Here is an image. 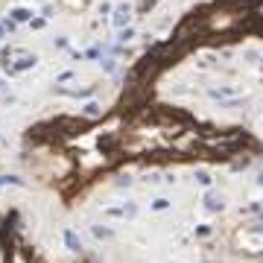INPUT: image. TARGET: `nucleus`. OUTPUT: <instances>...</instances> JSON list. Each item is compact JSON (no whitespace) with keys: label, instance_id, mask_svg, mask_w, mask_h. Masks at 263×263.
<instances>
[{"label":"nucleus","instance_id":"4","mask_svg":"<svg viewBox=\"0 0 263 263\" xmlns=\"http://www.w3.org/2000/svg\"><path fill=\"white\" fill-rule=\"evenodd\" d=\"M129 21H132V9L129 6H117L114 15H111V24L117 26V29H123V26H129Z\"/></svg>","mask_w":263,"mask_h":263},{"label":"nucleus","instance_id":"2","mask_svg":"<svg viewBox=\"0 0 263 263\" xmlns=\"http://www.w3.org/2000/svg\"><path fill=\"white\" fill-rule=\"evenodd\" d=\"M240 94H243L240 85H219V88H211V96H214V100H228V103L240 100Z\"/></svg>","mask_w":263,"mask_h":263},{"label":"nucleus","instance_id":"12","mask_svg":"<svg viewBox=\"0 0 263 263\" xmlns=\"http://www.w3.org/2000/svg\"><path fill=\"white\" fill-rule=\"evenodd\" d=\"M129 38H135V29H132V26H123V29H120V41H129Z\"/></svg>","mask_w":263,"mask_h":263},{"label":"nucleus","instance_id":"11","mask_svg":"<svg viewBox=\"0 0 263 263\" xmlns=\"http://www.w3.org/2000/svg\"><path fill=\"white\" fill-rule=\"evenodd\" d=\"M167 208H170V199H164V196H158L152 202V211H167Z\"/></svg>","mask_w":263,"mask_h":263},{"label":"nucleus","instance_id":"13","mask_svg":"<svg viewBox=\"0 0 263 263\" xmlns=\"http://www.w3.org/2000/svg\"><path fill=\"white\" fill-rule=\"evenodd\" d=\"M114 68H117V61H114V59H106V61H103V71H106V73H111Z\"/></svg>","mask_w":263,"mask_h":263},{"label":"nucleus","instance_id":"14","mask_svg":"<svg viewBox=\"0 0 263 263\" xmlns=\"http://www.w3.org/2000/svg\"><path fill=\"white\" fill-rule=\"evenodd\" d=\"M251 231H254V234H263V219H257V222L251 225Z\"/></svg>","mask_w":263,"mask_h":263},{"label":"nucleus","instance_id":"15","mask_svg":"<svg viewBox=\"0 0 263 263\" xmlns=\"http://www.w3.org/2000/svg\"><path fill=\"white\" fill-rule=\"evenodd\" d=\"M257 184H260V187H263V173H260V176H257Z\"/></svg>","mask_w":263,"mask_h":263},{"label":"nucleus","instance_id":"5","mask_svg":"<svg viewBox=\"0 0 263 263\" xmlns=\"http://www.w3.org/2000/svg\"><path fill=\"white\" fill-rule=\"evenodd\" d=\"M61 237H64V246H68L71 251H82V240H79V234H76V231L64 228V231H61Z\"/></svg>","mask_w":263,"mask_h":263},{"label":"nucleus","instance_id":"16","mask_svg":"<svg viewBox=\"0 0 263 263\" xmlns=\"http://www.w3.org/2000/svg\"><path fill=\"white\" fill-rule=\"evenodd\" d=\"M205 263H214V260H205Z\"/></svg>","mask_w":263,"mask_h":263},{"label":"nucleus","instance_id":"1","mask_svg":"<svg viewBox=\"0 0 263 263\" xmlns=\"http://www.w3.org/2000/svg\"><path fill=\"white\" fill-rule=\"evenodd\" d=\"M138 214V205L129 202V205H117V208H103V216L106 219H126V216H135Z\"/></svg>","mask_w":263,"mask_h":263},{"label":"nucleus","instance_id":"10","mask_svg":"<svg viewBox=\"0 0 263 263\" xmlns=\"http://www.w3.org/2000/svg\"><path fill=\"white\" fill-rule=\"evenodd\" d=\"M12 18H15V21H29L32 12H29V9H12Z\"/></svg>","mask_w":263,"mask_h":263},{"label":"nucleus","instance_id":"6","mask_svg":"<svg viewBox=\"0 0 263 263\" xmlns=\"http://www.w3.org/2000/svg\"><path fill=\"white\" fill-rule=\"evenodd\" d=\"M38 56H21V59L15 61L12 68H9V73H21V71H29V68H36Z\"/></svg>","mask_w":263,"mask_h":263},{"label":"nucleus","instance_id":"3","mask_svg":"<svg viewBox=\"0 0 263 263\" xmlns=\"http://www.w3.org/2000/svg\"><path fill=\"white\" fill-rule=\"evenodd\" d=\"M202 202H205V211H208V214H219V211H225V199H222V193L208 190Z\"/></svg>","mask_w":263,"mask_h":263},{"label":"nucleus","instance_id":"9","mask_svg":"<svg viewBox=\"0 0 263 263\" xmlns=\"http://www.w3.org/2000/svg\"><path fill=\"white\" fill-rule=\"evenodd\" d=\"M196 181H199V184H202V187H211V173H208V170H196Z\"/></svg>","mask_w":263,"mask_h":263},{"label":"nucleus","instance_id":"7","mask_svg":"<svg viewBox=\"0 0 263 263\" xmlns=\"http://www.w3.org/2000/svg\"><path fill=\"white\" fill-rule=\"evenodd\" d=\"M91 231H94L96 240H111V237H114V231H111V228H106V225H94Z\"/></svg>","mask_w":263,"mask_h":263},{"label":"nucleus","instance_id":"8","mask_svg":"<svg viewBox=\"0 0 263 263\" xmlns=\"http://www.w3.org/2000/svg\"><path fill=\"white\" fill-rule=\"evenodd\" d=\"M85 117H100V114H103V108H100V103H94V100H91V103H85Z\"/></svg>","mask_w":263,"mask_h":263}]
</instances>
